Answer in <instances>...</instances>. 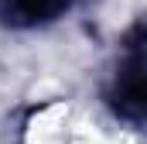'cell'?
Here are the masks:
<instances>
[{
  "label": "cell",
  "mask_w": 147,
  "mask_h": 144,
  "mask_svg": "<svg viewBox=\"0 0 147 144\" xmlns=\"http://www.w3.org/2000/svg\"><path fill=\"white\" fill-rule=\"evenodd\" d=\"M75 0H0V24L3 28H41L58 21L72 10Z\"/></svg>",
  "instance_id": "obj_2"
},
{
  "label": "cell",
  "mask_w": 147,
  "mask_h": 144,
  "mask_svg": "<svg viewBox=\"0 0 147 144\" xmlns=\"http://www.w3.org/2000/svg\"><path fill=\"white\" fill-rule=\"evenodd\" d=\"M110 107L116 117L140 124L147 110V86H144V24H134V31L127 35L120 65L113 72L110 93H106Z\"/></svg>",
  "instance_id": "obj_1"
}]
</instances>
